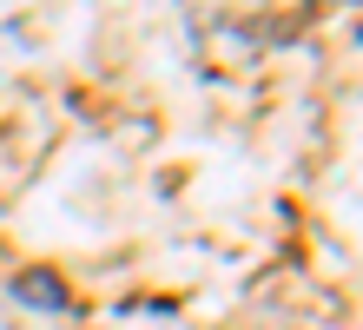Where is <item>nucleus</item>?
I'll return each mask as SVG.
<instances>
[{"label": "nucleus", "mask_w": 363, "mask_h": 330, "mask_svg": "<svg viewBox=\"0 0 363 330\" xmlns=\"http://www.w3.org/2000/svg\"><path fill=\"white\" fill-rule=\"evenodd\" d=\"M13 297H20V304H33V311H53V317H60V311H73V291H67L53 271H20V277H13Z\"/></svg>", "instance_id": "f257e3e1"}]
</instances>
